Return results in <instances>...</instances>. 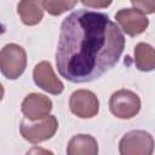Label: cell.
Listing matches in <instances>:
<instances>
[{"mask_svg":"<svg viewBox=\"0 0 155 155\" xmlns=\"http://www.w3.org/2000/svg\"><path fill=\"white\" fill-rule=\"evenodd\" d=\"M124 48L125 36L108 15L78 10L62 22L57 70L70 82H91L116 65Z\"/></svg>","mask_w":155,"mask_h":155,"instance_id":"6da1fadb","label":"cell"},{"mask_svg":"<svg viewBox=\"0 0 155 155\" xmlns=\"http://www.w3.org/2000/svg\"><path fill=\"white\" fill-rule=\"evenodd\" d=\"M27 53L17 44H7L0 51V70L8 80L18 79L25 70Z\"/></svg>","mask_w":155,"mask_h":155,"instance_id":"7a4b0ae2","label":"cell"},{"mask_svg":"<svg viewBox=\"0 0 155 155\" xmlns=\"http://www.w3.org/2000/svg\"><path fill=\"white\" fill-rule=\"evenodd\" d=\"M155 142L153 136L143 130L127 132L119 143L120 155H153Z\"/></svg>","mask_w":155,"mask_h":155,"instance_id":"3957f363","label":"cell"},{"mask_svg":"<svg viewBox=\"0 0 155 155\" xmlns=\"http://www.w3.org/2000/svg\"><path fill=\"white\" fill-rule=\"evenodd\" d=\"M109 109L111 114L119 119H132L140 110V98L130 90H119L111 94Z\"/></svg>","mask_w":155,"mask_h":155,"instance_id":"277c9868","label":"cell"},{"mask_svg":"<svg viewBox=\"0 0 155 155\" xmlns=\"http://www.w3.org/2000/svg\"><path fill=\"white\" fill-rule=\"evenodd\" d=\"M58 130V121L56 116L48 115L40 122L30 124L25 120L21 121L19 132L21 136L31 144H39L54 136Z\"/></svg>","mask_w":155,"mask_h":155,"instance_id":"5b68a950","label":"cell"},{"mask_svg":"<svg viewBox=\"0 0 155 155\" xmlns=\"http://www.w3.org/2000/svg\"><path fill=\"white\" fill-rule=\"evenodd\" d=\"M69 108L78 117L91 119L99 111V101L92 91L76 90L69 98Z\"/></svg>","mask_w":155,"mask_h":155,"instance_id":"8992f818","label":"cell"},{"mask_svg":"<svg viewBox=\"0 0 155 155\" xmlns=\"http://www.w3.org/2000/svg\"><path fill=\"white\" fill-rule=\"evenodd\" d=\"M115 19L128 36H137L145 31L149 19L137 8H121L115 13Z\"/></svg>","mask_w":155,"mask_h":155,"instance_id":"52a82bcc","label":"cell"},{"mask_svg":"<svg viewBox=\"0 0 155 155\" xmlns=\"http://www.w3.org/2000/svg\"><path fill=\"white\" fill-rule=\"evenodd\" d=\"M22 114L29 121L42 120L47 117L52 110V101L41 93H29L22 102Z\"/></svg>","mask_w":155,"mask_h":155,"instance_id":"ba28073f","label":"cell"},{"mask_svg":"<svg viewBox=\"0 0 155 155\" xmlns=\"http://www.w3.org/2000/svg\"><path fill=\"white\" fill-rule=\"evenodd\" d=\"M33 79L36 86L51 94H59L64 90L63 82L56 76L50 62L42 61L38 63L33 70Z\"/></svg>","mask_w":155,"mask_h":155,"instance_id":"9c48e42d","label":"cell"},{"mask_svg":"<svg viewBox=\"0 0 155 155\" xmlns=\"http://www.w3.org/2000/svg\"><path fill=\"white\" fill-rule=\"evenodd\" d=\"M67 155H98V143L91 134H76L68 142Z\"/></svg>","mask_w":155,"mask_h":155,"instance_id":"30bf717a","label":"cell"},{"mask_svg":"<svg viewBox=\"0 0 155 155\" xmlns=\"http://www.w3.org/2000/svg\"><path fill=\"white\" fill-rule=\"evenodd\" d=\"M17 12L21 21L25 25H36L44 17V7L41 1L36 0H23L17 5Z\"/></svg>","mask_w":155,"mask_h":155,"instance_id":"8fae6325","label":"cell"},{"mask_svg":"<svg viewBox=\"0 0 155 155\" xmlns=\"http://www.w3.org/2000/svg\"><path fill=\"white\" fill-rule=\"evenodd\" d=\"M134 64L140 71H151L155 69V48L147 44L139 42L134 47Z\"/></svg>","mask_w":155,"mask_h":155,"instance_id":"7c38bea8","label":"cell"},{"mask_svg":"<svg viewBox=\"0 0 155 155\" xmlns=\"http://www.w3.org/2000/svg\"><path fill=\"white\" fill-rule=\"evenodd\" d=\"M44 10H46L51 16H61L62 13L67 12L68 10H71L78 1L73 0V1H57V0H44L41 1Z\"/></svg>","mask_w":155,"mask_h":155,"instance_id":"4fadbf2b","label":"cell"},{"mask_svg":"<svg viewBox=\"0 0 155 155\" xmlns=\"http://www.w3.org/2000/svg\"><path fill=\"white\" fill-rule=\"evenodd\" d=\"M133 8H137L144 15L155 12V1H144V0H131Z\"/></svg>","mask_w":155,"mask_h":155,"instance_id":"5bb4252c","label":"cell"},{"mask_svg":"<svg viewBox=\"0 0 155 155\" xmlns=\"http://www.w3.org/2000/svg\"><path fill=\"white\" fill-rule=\"evenodd\" d=\"M25 155H54L51 150H47L45 148H41V147H33L30 148Z\"/></svg>","mask_w":155,"mask_h":155,"instance_id":"9a60e30c","label":"cell"},{"mask_svg":"<svg viewBox=\"0 0 155 155\" xmlns=\"http://www.w3.org/2000/svg\"><path fill=\"white\" fill-rule=\"evenodd\" d=\"M81 4L85 6H88V7H107L111 4V1H86V0H82Z\"/></svg>","mask_w":155,"mask_h":155,"instance_id":"2e32d148","label":"cell"}]
</instances>
